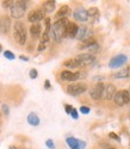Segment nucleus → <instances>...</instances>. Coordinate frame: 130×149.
I'll list each match as a JSON object with an SVG mask.
<instances>
[{
	"label": "nucleus",
	"mask_w": 130,
	"mask_h": 149,
	"mask_svg": "<svg viewBox=\"0 0 130 149\" xmlns=\"http://www.w3.org/2000/svg\"><path fill=\"white\" fill-rule=\"evenodd\" d=\"M68 23L69 20L67 18H62L56 20L53 24V26L50 28V37L54 38L55 42L60 43L63 40V37H66V26Z\"/></svg>",
	"instance_id": "1"
},
{
	"label": "nucleus",
	"mask_w": 130,
	"mask_h": 149,
	"mask_svg": "<svg viewBox=\"0 0 130 149\" xmlns=\"http://www.w3.org/2000/svg\"><path fill=\"white\" fill-rule=\"evenodd\" d=\"M13 36H15V40L17 41L18 44H20V45L25 44V42H27V37H28V32H27V28H25L24 23L17 22L15 24Z\"/></svg>",
	"instance_id": "2"
},
{
	"label": "nucleus",
	"mask_w": 130,
	"mask_h": 149,
	"mask_svg": "<svg viewBox=\"0 0 130 149\" xmlns=\"http://www.w3.org/2000/svg\"><path fill=\"white\" fill-rule=\"evenodd\" d=\"M10 10H11V17L19 19L24 16L25 11H27V3L25 1H13Z\"/></svg>",
	"instance_id": "3"
},
{
	"label": "nucleus",
	"mask_w": 130,
	"mask_h": 149,
	"mask_svg": "<svg viewBox=\"0 0 130 149\" xmlns=\"http://www.w3.org/2000/svg\"><path fill=\"white\" fill-rule=\"evenodd\" d=\"M113 102H115L116 105H118V106H124V105L129 104L130 103L129 91L123 90V91H120V92H116V94L113 97Z\"/></svg>",
	"instance_id": "4"
},
{
	"label": "nucleus",
	"mask_w": 130,
	"mask_h": 149,
	"mask_svg": "<svg viewBox=\"0 0 130 149\" xmlns=\"http://www.w3.org/2000/svg\"><path fill=\"white\" fill-rule=\"evenodd\" d=\"M87 91V85L85 82H78V84H72L67 87V92L71 95H80Z\"/></svg>",
	"instance_id": "5"
},
{
	"label": "nucleus",
	"mask_w": 130,
	"mask_h": 149,
	"mask_svg": "<svg viewBox=\"0 0 130 149\" xmlns=\"http://www.w3.org/2000/svg\"><path fill=\"white\" fill-rule=\"evenodd\" d=\"M75 60L79 62L80 67H84V66H88V65H91V63H93V62L96 61V57H94V55L89 54V53H85V54L78 55V56L75 57Z\"/></svg>",
	"instance_id": "6"
},
{
	"label": "nucleus",
	"mask_w": 130,
	"mask_h": 149,
	"mask_svg": "<svg viewBox=\"0 0 130 149\" xmlns=\"http://www.w3.org/2000/svg\"><path fill=\"white\" fill-rule=\"evenodd\" d=\"M128 61V57L124 55V54H120V55H116L111 58L110 63H109V67L110 68H120L122 67L125 62Z\"/></svg>",
	"instance_id": "7"
},
{
	"label": "nucleus",
	"mask_w": 130,
	"mask_h": 149,
	"mask_svg": "<svg viewBox=\"0 0 130 149\" xmlns=\"http://www.w3.org/2000/svg\"><path fill=\"white\" fill-rule=\"evenodd\" d=\"M44 15H45V12L42 10V8H36L34 11H31L30 13L28 15V20L30 23H37V22H40L44 18Z\"/></svg>",
	"instance_id": "8"
},
{
	"label": "nucleus",
	"mask_w": 130,
	"mask_h": 149,
	"mask_svg": "<svg viewBox=\"0 0 130 149\" xmlns=\"http://www.w3.org/2000/svg\"><path fill=\"white\" fill-rule=\"evenodd\" d=\"M104 87H105V86H104V84H101V82H99V84H97L96 86H93V87L89 90V95H91V98L94 99V100H99V99L103 97Z\"/></svg>",
	"instance_id": "9"
},
{
	"label": "nucleus",
	"mask_w": 130,
	"mask_h": 149,
	"mask_svg": "<svg viewBox=\"0 0 130 149\" xmlns=\"http://www.w3.org/2000/svg\"><path fill=\"white\" fill-rule=\"evenodd\" d=\"M61 80L63 81H75L80 78V72H76V73H73L71 70H63L61 74Z\"/></svg>",
	"instance_id": "10"
},
{
	"label": "nucleus",
	"mask_w": 130,
	"mask_h": 149,
	"mask_svg": "<svg viewBox=\"0 0 130 149\" xmlns=\"http://www.w3.org/2000/svg\"><path fill=\"white\" fill-rule=\"evenodd\" d=\"M75 20L78 22H87L88 19V13H87V10H85L84 7H79V8H76L74 11V13H73Z\"/></svg>",
	"instance_id": "11"
},
{
	"label": "nucleus",
	"mask_w": 130,
	"mask_h": 149,
	"mask_svg": "<svg viewBox=\"0 0 130 149\" xmlns=\"http://www.w3.org/2000/svg\"><path fill=\"white\" fill-rule=\"evenodd\" d=\"M67 144L69 146L71 149H85L86 147V143L84 141H80V140H76L74 137H68L66 140Z\"/></svg>",
	"instance_id": "12"
},
{
	"label": "nucleus",
	"mask_w": 130,
	"mask_h": 149,
	"mask_svg": "<svg viewBox=\"0 0 130 149\" xmlns=\"http://www.w3.org/2000/svg\"><path fill=\"white\" fill-rule=\"evenodd\" d=\"M11 29V19L7 16H3L0 18V32L1 33H8Z\"/></svg>",
	"instance_id": "13"
},
{
	"label": "nucleus",
	"mask_w": 130,
	"mask_h": 149,
	"mask_svg": "<svg viewBox=\"0 0 130 149\" xmlns=\"http://www.w3.org/2000/svg\"><path fill=\"white\" fill-rule=\"evenodd\" d=\"M78 29H79V26H78L75 23L69 22V23L67 24V26H66V37H69V38H74V37L76 36Z\"/></svg>",
	"instance_id": "14"
},
{
	"label": "nucleus",
	"mask_w": 130,
	"mask_h": 149,
	"mask_svg": "<svg viewBox=\"0 0 130 149\" xmlns=\"http://www.w3.org/2000/svg\"><path fill=\"white\" fill-rule=\"evenodd\" d=\"M115 94H116V87H115L113 85L109 84V85H106L105 87H104L103 95L105 97V99H108V100H110V99H113Z\"/></svg>",
	"instance_id": "15"
},
{
	"label": "nucleus",
	"mask_w": 130,
	"mask_h": 149,
	"mask_svg": "<svg viewBox=\"0 0 130 149\" xmlns=\"http://www.w3.org/2000/svg\"><path fill=\"white\" fill-rule=\"evenodd\" d=\"M30 33L32 36V38H38L42 33V25L40 23H35L30 26Z\"/></svg>",
	"instance_id": "16"
},
{
	"label": "nucleus",
	"mask_w": 130,
	"mask_h": 149,
	"mask_svg": "<svg viewBox=\"0 0 130 149\" xmlns=\"http://www.w3.org/2000/svg\"><path fill=\"white\" fill-rule=\"evenodd\" d=\"M88 35H89V31L87 30V28H86V26H80L79 29H78V32H76L75 38L82 41V40L86 38V37H88Z\"/></svg>",
	"instance_id": "17"
},
{
	"label": "nucleus",
	"mask_w": 130,
	"mask_h": 149,
	"mask_svg": "<svg viewBox=\"0 0 130 149\" xmlns=\"http://www.w3.org/2000/svg\"><path fill=\"white\" fill-rule=\"evenodd\" d=\"M28 123L32 127H38L40 125V123H41V120H40V117H38L35 112H31L28 116Z\"/></svg>",
	"instance_id": "18"
},
{
	"label": "nucleus",
	"mask_w": 130,
	"mask_h": 149,
	"mask_svg": "<svg viewBox=\"0 0 130 149\" xmlns=\"http://www.w3.org/2000/svg\"><path fill=\"white\" fill-rule=\"evenodd\" d=\"M69 13H71V8H69L67 5H64V6H62V7L57 11V13H56V18H59V19L66 18V16H67V15H69Z\"/></svg>",
	"instance_id": "19"
},
{
	"label": "nucleus",
	"mask_w": 130,
	"mask_h": 149,
	"mask_svg": "<svg viewBox=\"0 0 130 149\" xmlns=\"http://www.w3.org/2000/svg\"><path fill=\"white\" fill-rule=\"evenodd\" d=\"M130 75V69L129 68H124V69H121L117 73L113 74V78L116 79H125V78H129Z\"/></svg>",
	"instance_id": "20"
},
{
	"label": "nucleus",
	"mask_w": 130,
	"mask_h": 149,
	"mask_svg": "<svg viewBox=\"0 0 130 149\" xmlns=\"http://www.w3.org/2000/svg\"><path fill=\"white\" fill-rule=\"evenodd\" d=\"M42 10L45 12V13H50L55 10V1H45L43 3V6H42Z\"/></svg>",
	"instance_id": "21"
},
{
	"label": "nucleus",
	"mask_w": 130,
	"mask_h": 149,
	"mask_svg": "<svg viewBox=\"0 0 130 149\" xmlns=\"http://www.w3.org/2000/svg\"><path fill=\"white\" fill-rule=\"evenodd\" d=\"M63 66L67 68H80V65L75 58H71V60H66L63 62Z\"/></svg>",
	"instance_id": "22"
},
{
	"label": "nucleus",
	"mask_w": 130,
	"mask_h": 149,
	"mask_svg": "<svg viewBox=\"0 0 130 149\" xmlns=\"http://www.w3.org/2000/svg\"><path fill=\"white\" fill-rule=\"evenodd\" d=\"M94 43H96V40L94 38H86L82 42V44L80 45V48H89L91 45H93Z\"/></svg>",
	"instance_id": "23"
},
{
	"label": "nucleus",
	"mask_w": 130,
	"mask_h": 149,
	"mask_svg": "<svg viewBox=\"0 0 130 149\" xmlns=\"http://www.w3.org/2000/svg\"><path fill=\"white\" fill-rule=\"evenodd\" d=\"M87 13H88V17H98L99 16V11L97 7H91L87 10Z\"/></svg>",
	"instance_id": "24"
},
{
	"label": "nucleus",
	"mask_w": 130,
	"mask_h": 149,
	"mask_svg": "<svg viewBox=\"0 0 130 149\" xmlns=\"http://www.w3.org/2000/svg\"><path fill=\"white\" fill-rule=\"evenodd\" d=\"M4 56H5L7 60H10V61H12V60H15V58H16L15 54L12 53V52H10V50H6V52H4Z\"/></svg>",
	"instance_id": "25"
},
{
	"label": "nucleus",
	"mask_w": 130,
	"mask_h": 149,
	"mask_svg": "<svg viewBox=\"0 0 130 149\" xmlns=\"http://www.w3.org/2000/svg\"><path fill=\"white\" fill-rule=\"evenodd\" d=\"M87 49H88V50H89L91 53H98V50H99V45H98V43L96 42L93 45H91V47H89V48H87ZM91 53H89V54H91Z\"/></svg>",
	"instance_id": "26"
},
{
	"label": "nucleus",
	"mask_w": 130,
	"mask_h": 149,
	"mask_svg": "<svg viewBox=\"0 0 130 149\" xmlns=\"http://www.w3.org/2000/svg\"><path fill=\"white\" fill-rule=\"evenodd\" d=\"M37 75H38V73H37V70H36L35 68L30 69V72H29V77H30L31 79H36V78H37Z\"/></svg>",
	"instance_id": "27"
},
{
	"label": "nucleus",
	"mask_w": 130,
	"mask_h": 149,
	"mask_svg": "<svg viewBox=\"0 0 130 149\" xmlns=\"http://www.w3.org/2000/svg\"><path fill=\"white\" fill-rule=\"evenodd\" d=\"M45 144H47V147L49 149H55V143H54L53 140H47L45 141Z\"/></svg>",
	"instance_id": "28"
},
{
	"label": "nucleus",
	"mask_w": 130,
	"mask_h": 149,
	"mask_svg": "<svg viewBox=\"0 0 130 149\" xmlns=\"http://www.w3.org/2000/svg\"><path fill=\"white\" fill-rule=\"evenodd\" d=\"M89 107L88 106H81L80 107V112L81 113H84V115H87V113H89Z\"/></svg>",
	"instance_id": "29"
},
{
	"label": "nucleus",
	"mask_w": 130,
	"mask_h": 149,
	"mask_svg": "<svg viewBox=\"0 0 130 149\" xmlns=\"http://www.w3.org/2000/svg\"><path fill=\"white\" fill-rule=\"evenodd\" d=\"M109 137H111V139H113V140H116V141H121V137H120V136L118 135H117V134H115V132H110L109 134Z\"/></svg>",
	"instance_id": "30"
},
{
	"label": "nucleus",
	"mask_w": 130,
	"mask_h": 149,
	"mask_svg": "<svg viewBox=\"0 0 130 149\" xmlns=\"http://www.w3.org/2000/svg\"><path fill=\"white\" fill-rule=\"evenodd\" d=\"M1 4H3V7L7 8V7H11V6H12V4H13V1H11V0H6V1H3Z\"/></svg>",
	"instance_id": "31"
},
{
	"label": "nucleus",
	"mask_w": 130,
	"mask_h": 149,
	"mask_svg": "<svg viewBox=\"0 0 130 149\" xmlns=\"http://www.w3.org/2000/svg\"><path fill=\"white\" fill-rule=\"evenodd\" d=\"M1 110H3V112H4V115H5V116H8L10 110H8V106H7L6 104H4V105L1 106Z\"/></svg>",
	"instance_id": "32"
},
{
	"label": "nucleus",
	"mask_w": 130,
	"mask_h": 149,
	"mask_svg": "<svg viewBox=\"0 0 130 149\" xmlns=\"http://www.w3.org/2000/svg\"><path fill=\"white\" fill-rule=\"evenodd\" d=\"M71 116L73 117V119H78L79 118V115H78V111L73 107V110H72V112H71Z\"/></svg>",
	"instance_id": "33"
},
{
	"label": "nucleus",
	"mask_w": 130,
	"mask_h": 149,
	"mask_svg": "<svg viewBox=\"0 0 130 149\" xmlns=\"http://www.w3.org/2000/svg\"><path fill=\"white\" fill-rule=\"evenodd\" d=\"M64 110H66V112H67L68 115H71L72 110H73V106H72V105H68V104H66V105H64Z\"/></svg>",
	"instance_id": "34"
},
{
	"label": "nucleus",
	"mask_w": 130,
	"mask_h": 149,
	"mask_svg": "<svg viewBox=\"0 0 130 149\" xmlns=\"http://www.w3.org/2000/svg\"><path fill=\"white\" fill-rule=\"evenodd\" d=\"M44 49H45V44L41 41V42H40V44H38V52H43Z\"/></svg>",
	"instance_id": "35"
},
{
	"label": "nucleus",
	"mask_w": 130,
	"mask_h": 149,
	"mask_svg": "<svg viewBox=\"0 0 130 149\" xmlns=\"http://www.w3.org/2000/svg\"><path fill=\"white\" fill-rule=\"evenodd\" d=\"M44 88H45V90H49V88H50V81H49V80H45V82H44Z\"/></svg>",
	"instance_id": "36"
},
{
	"label": "nucleus",
	"mask_w": 130,
	"mask_h": 149,
	"mask_svg": "<svg viewBox=\"0 0 130 149\" xmlns=\"http://www.w3.org/2000/svg\"><path fill=\"white\" fill-rule=\"evenodd\" d=\"M19 58L23 60V61H29V57H28V56H24V55H20Z\"/></svg>",
	"instance_id": "37"
},
{
	"label": "nucleus",
	"mask_w": 130,
	"mask_h": 149,
	"mask_svg": "<svg viewBox=\"0 0 130 149\" xmlns=\"http://www.w3.org/2000/svg\"><path fill=\"white\" fill-rule=\"evenodd\" d=\"M10 149H17V148H16L15 146H11V147H10Z\"/></svg>",
	"instance_id": "38"
},
{
	"label": "nucleus",
	"mask_w": 130,
	"mask_h": 149,
	"mask_svg": "<svg viewBox=\"0 0 130 149\" xmlns=\"http://www.w3.org/2000/svg\"><path fill=\"white\" fill-rule=\"evenodd\" d=\"M3 50V47H1V44H0V52H1Z\"/></svg>",
	"instance_id": "39"
},
{
	"label": "nucleus",
	"mask_w": 130,
	"mask_h": 149,
	"mask_svg": "<svg viewBox=\"0 0 130 149\" xmlns=\"http://www.w3.org/2000/svg\"><path fill=\"white\" fill-rule=\"evenodd\" d=\"M109 149H113V148H109Z\"/></svg>",
	"instance_id": "40"
},
{
	"label": "nucleus",
	"mask_w": 130,
	"mask_h": 149,
	"mask_svg": "<svg viewBox=\"0 0 130 149\" xmlns=\"http://www.w3.org/2000/svg\"><path fill=\"white\" fill-rule=\"evenodd\" d=\"M0 117H1V113H0Z\"/></svg>",
	"instance_id": "41"
},
{
	"label": "nucleus",
	"mask_w": 130,
	"mask_h": 149,
	"mask_svg": "<svg viewBox=\"0 0 130 149\" xmlns=\"http://www.w3.org/2000/svg\"><path fill=\"white\" fill-rule=\"evenodd\" d=\"M24 149H27V148H24Z\"/></svg>",
	"instance_id": "42"
}]
</instances>
